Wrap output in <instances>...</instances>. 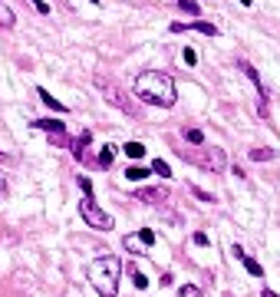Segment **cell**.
I'll use <instances>...</instances> for the list:
<instances>
[{
    "label": "cell",
    "instance_id": "d4e9b609",
    "mask_svg": "<svg viewBox=\"0 0 280 297\" xmlns=\"http://www.w3.org/2000/svg\"><path fill=\"white\" fill-rule=\"evenodd\" d=\"M79 188H82V192H86V195H93V182H89L86 175H79Z\"/></svg>",
    "mask_w": 280,
    "mask_h": 297
},
{
    "label": "cell",
    "instance_id": "5b68a950",
    "mask_svg": "<svg viewBox=\"0 0 280 297\" xmlns=\"http://www.w3.org/2000/svg\"><path fill=\"white\" fill-rule=\"evenodd\" d=\"M37 129H43V132H50V142L53 145H69V139H66V126L63 122H56V119H37Z\"/></svg>",
    "mask_w": 280,
    "mask_h": 297
},
{
    "label": "cell",
    "instance_id": "4fadbf2b",
    "mask_svg": "<svg viewBox=\"0 0 280 297\" xmlns=\"http://www.w3.org/2000/svg\"><path fill=\"white\" fill-rule=\"evenodd\" d=\"M129 274H132V284H135V291H145V287H149V278H145V274H142V271H138V267H135V264H132V267H129Z\"/></svg>",
    "mask_w": 280,
    "mask_h": 297
},
{
    "label": "cell",
    "instance_id": "8992f818",
    "mask_svg": "<svg viewBox=\"0 0 280 297\" xmlns=\"http://www.w3.org/2000/svg\"><path fill=\"white\" fill-rule=\"evenodd\" d=\"M96 83L102 86V93H106V99H109L112 106H119L122 112H132V103L122 96V89H119V86H112V83H106V80H96Z\"/></svg>",
    "mask_w": 280,
    "mask_h": 297
},
{
    "label": "cell",
    "instance_id": "e0dca14e",
    "mask_svg": "<svg viewBox=\"0 0 280 297\" xmlns=\"http://www.w3.org/2000/svg\"><path fill=\"white\" fill-rule=\"evenodd\" d=\"M250 159H254V162H270V159H274V148H254Z\"/></svg>",
    "mask_w": 280,
    "mask_h": 297
},
{
    "label": "cell",
    "instance_id": "6da1fadb",
    "mask_svg": "<svg viewBox=\"0 0 280 297\" xmlns=\"http://www.w3.org/2000/svg\"><path fill=\"white\" fill-rule=\"evenodd\" d=\"M135 96L149 106H175V83L162 69H145L135 80Z\"/></svg>",
    "mask_w": 280,
    "mask_h": 297
},
{
    "label": "cell",
    "instance_id": "8fae6325",
    "mask_svg": "<svg viewBox=\"0 0 280 297\" xmlns=\"http://www.w3.org/2000/svg\"><path fill=\"white\" fill-rule=\"evenodd\" d=\"M13 23H17V17H13V10H10V7L4 4V0H0V27H7V30H10Z\"/></svg>",
    "mask_w": 280,
    "mask_h": 297
},
{
    "label": "cell",
    "instance_id": "7a4b0ae2",
    "mask_svg": "<svg viewBox=\"0 0 280 297\" xmlns=\"http://www.w3.org/2000/svg\"><path fill=\"white\" fill-rule=\"evenodd\" d=\"M119 274H122L119 258H96L93 264H89V281H93V287L102 297H116V291H119Z\"/></svg>",
    "mask_w": 280,
    "mask_h": 297
},
{
    "label": "cell",
    "instance_id": "5bb4252c",
    "mask_svg": "<svg viewBox=\"0 0 280 297\" xmlns=\"http://www.w3.org/2000/svg\"><path fill=\"white\" fill-rule=\"evenodd\" d=\"M125 155H129V159H142L145 155V145L142 142H135V139H132V142H125V148H122Z\"/></svg>",
    "mask_w": 280,
    "mask_h": 297
},
{
    "label": "cell",
    "instance_id": "9c48e42d",
    "mask_svg": "<svg viewBox=\"0 0 280 297\" xmlns=\"http://www.w3.org/2000/svg\"><path fill=\"white\" fill-rule=\"evenodd\" d=\"M165 192L162 188H145V192H138V202H165Z\"/></svg>",
    "mask_w": 280,
    "mask_h": 297
},
{
    "label": "cell",
    "instance_id": "cb8c5ba5",
    "mask_svg": "<svg viewBox=\"0 0 280 297\" xmlns=\"http://www.w3.org/2000/svg\"><path fill=\"white\" fill-rule=\"evenodd\" d=\"M194 244H198V247H208L211 241H208V235H205V231H194Z\"/></svg>",
    "mask_w": 280,
    "mask_h": 297
},
{
    "label": "cell",
    "instance_id": "83f0119b",
    "mask_svg": "<svg viewBox=\"0 0 280 297\" xmlns=\"http://www.w3.org/2000/svg\"><path fill=\"white\" fill-rule=\"evenodd\" d=\"M264 297H277V294H274V291H267V287H264Z\"/></svg>",
    "mask_w": 280,
    "mask_h": 297
},
{
    "label": "cell",
    "instance_id": "ba28073f",
    "mask_svg": "<svg viewBox=\"0 0 280 297\" xmlns=\"http://www.w3.org/2000/svg\"><path fill=\"white\" fill-rule=\"evenodd\" d=\"M234 258H237V261H241V264H244V267H247V274H254V278H264V267H261V264H257V261H254V258H250V254H247V251H244V247H241V244H234Z\"/></svg>",
    "mask_w": 280,
    "mask_h": 297
},
{
    "label": "cell",
    "instance_id": "52a82bcc",
    "mask_svg": "<svg viewBox=\"0 0 280 297\" xmlns=\"http://www.w3.org/2000/svg\"><path fill=\"white\" fill-rule=\"evenodd\" d=\"M241 69H244V76H247V80L254 83L257 96H261V116H264V112H267V93H264V83H261V76H257V69L250 66V63H241Z\"/></svg>",
    "mask_w": 280,
    "mask_h": 297
},
{
    "label": "cell",
    "instance_id": "2e32d148",
    "mask_svg": "<svg viewBox=\"0 0 280 297\" xmlns=\"http://www.w3.org/2000/svg\"><path fill=\"white\" fill-rule=\"evenodd\" d=\"M116 162V148L112 145H102V152H99V165H112Z\"/></svg>",
    "mask_w": 280,
    "mask_h": 297
},
{
    "label": "cell",
    "instance_id": "ffe728a7",
    "mask_svg": "<svg viewBox=\"0 0 280 297\" xmlns=\"http://www.w3.org/2000/svg\"><path fill=\"white\" fill-rule=\"evenodd\" d=\"M178 7H181V10H188L191 17H201V7L194 4V0H178Z\"/></svg>",
    "mask_w": 280,
    "mask_h": 297
},
{
    "label": "cell",
    "instance_id": "603a6c76",
    "mask_svg": "<svg viewBox=\"0 0 280 297\" xmlns=\"http://www.w3.org/2000/svg\"><path fill=\"white\" fill-rule=\"evenodd\" d=\"M191 195L194 198H201V202H214V195H208V192H201L198 185H191Z\"/></svg>",
    "mask_w": 280,
    "mask_h": 297
},
{
    "label": "cell",
    "instance_id": "3957f363",
    "mask_svg": "<svg viewBox=\"0 0 280 297\" xmlns=\"http://www.w3.org/2000/svg\"><path fill=\"white\" fill-rule=\"evenodd\" d=\"M79 215H82V221H86L89 228H96V231H109L112 228V215H109V211H102L99 205L93 202V195H86L79 202Z\"/></svg>",
    "mask_w": 280,
    "mask_h": 297
},
{
    "label": "cell",
    "instance_id": "44dd1931",
    "mask_svg": "<svg viewBox=\"0 0 280 297\" xmlns=\"http://www.w3.org/2000/svg\"><path fill=\"white\" fill-rule=\"evenodd\" d=\"M138 241H142L145 247H152V244H155V231H152V228H142V231H138Z\"/></svg>",
    "mask_w": 280,
    "mask_h": 297
},
{
    "label": "cell",
    "instance_id": "7402d4cb",
    "mask_svg": "<svg viewBox=\"0 0 280 297\" xmlns=\"http://www.w3.org/2000/svg\"><path fill=\"white\" fill-rule=\"evenodd\" d=\"M178 297H205V294H201V287H194V284H185V287L178 291Z\"/></svg>",
    "mask_w": 280,
    "mask_h": 297
},
{
    "label": "cell",
    "instance_id": "f1b7e54d",
    "mask_svg": "<svg viewBox=\"0 0 280 297\" xmlns=\"http://www.w3.org/2000/svg\"><path fill=\"white\" fill-rule=\"evenodd\" d=\"M241 4H244V7H250V4H254V0H241Z\"/></svg>",
    "mask_w": 280,
    "mask_h": 297
},
{
    "label": "cell",
    "instance_id": "d6986e66",
    "mask_svg": "<svg viewBox=\"0 0 280 297\" xmlns=\"http://www.w3.org/2000/svg\"><path fill=\"white\" fill-rule=\"evenodd\" d=\"M122 244H125V247H129V251H132V254H142V247H145V244H142V241H138V238H135V235H129V238H125V241H122Z\"/></svg>",
    "mask_w": 280,
    "mask_h": 297
},
{
    "label": "cell",
    "instance_id": "9a60e30c",
    "mask_svg": "<svg viewBox=\"0 0 280 297\" xmlns=\"http://www.w3.org/2000/svg\"><path fill=\"white\" fill-rule=\"evenodd\" d=\"M185 139L191 145H205V132H201V129H185Z\"/></svg>",
    "mask_w": 280,
    "mask_h": 297
},
{
    "label": "cell",
    "instance_id": "277c9868",
    "mask_svg": "<svg viewBox=\"0 0 280 297\" xmlns=\"http://www.w3.org/2000/svg\"><path fill=\"white\" fill-rule=\"evenodd\" d=\"M185 159H191V162H198L201 168H208V172H224L228 168V155H224V148H205V152H181Z\"/></svg>",
    "mask_w": 280,
    "mask_h": 297
},
{
    "label": "cell",
    "instance_id": "30bf717a",
    "mask_svg": "<svg viewBox=\"0 0 280 297\" xmlns=\"http://www.w3.org/2000/svg\"><path fill=\"white\" fill-rule=\"evenodd\" d=\"M37 96L43 99V103L50 106V109H56V112H66V106H63V103H60V99H56V96H50V93H46V89H37Z\"/></svg>",
    "mask_w": 280,
    "mask_h": 297
},
{
    "label": "cell",
    "instance_id": "7c38bea8",
    "mask_svg": "<svg viewBox=\"0 0 280 297\" xmlns=\"http://www.w3.org/2000/svg\"><path fill=\"white\" fill-rule=\"evenodd\" d=\"M125 179H129V182H142V179H149V168H142V165H129V168H125Z\"/></svg>",
    "mask_w": 280,
    "mask_h": 297
},
{
    "label": "cell",
    "instance_id": "484cf974",
    "mask_svg": "<svg viewBox=\"0 0 280 297\" xmlns=\"http://www.w3.org/2000/svg\"><path fill=\"white\" fill-rule=\"evenodd\" d=\"M185 63H188V66H194V63H198V53H194V50H185Z\"/></svg>",
    "mask_w": 280,
    "mask_h": 297
},
{
    "label": "cell",
    "instance_id": "4316f807",
    "mask_svg": "<svg viewBox=\"0 0 280 297\" xmlns=\"http://www.w3.org/2000/svg\"><path fill=\"white\" fill-rule=\"evenodd\" d=\"M30 4H33V7H37V10H40V13H50V7H46V4H43V0H30Z\"/></svg>",
    "mask_w": 280,
    "mask_h": 297
},
{
    "label": "cell",
    "instance_id": "ac0fdd59",
    "mask_svg": "<svg viewBox=\"0 0 280 297\" xmlns=\"http://www.w3.org/2000/svg\"><path fill=\"white\" fill-rule=\"evenodd\" d=\"M152 172H155V175H162V179H168V175H172V168H168V162L155 159V162H152Z\"/></svg>",
    "mask_w": 280,
    "mask_h": 297
}]
</instances>
